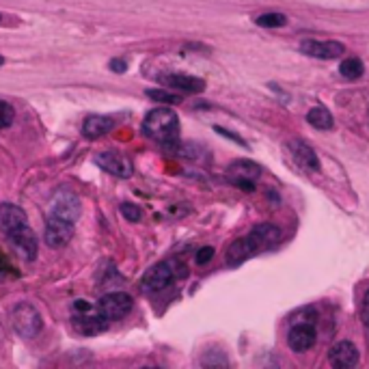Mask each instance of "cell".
<instances>
[{"mask_svg":"<svg viewBox=\"0 0 369 369\" xmlns=\"http://www.w3.org/2000/svg\"><path fill=\"white\" fill-rule=\"evenodd\" d=\"M143 132L162 145H178L180 140V117L171 108H153L143 121Z\"/></svg>","mask_w":369,"mask_h":369,"instance_id":"6da1fadb","label":"cell"},{"mask_svg":"<svg viewBox=\"0 0 369 369\" xmlns=\"http://www.w3.org/2000/svg\"><path fill=\"white\" fill-rule=\"evenodd\" d=\"M11 322H13V328H15L17 335L24 337V339H35L44 328L41 313L30 303L17 305L11 313Z\"/></svg>","mask_w":369,"mask_h":369,"instance_id":"7a4b0ae2","label":"cell"},{"mask_svg":"<svg viewBox=\"0 0 369 369\" xmlns=\"http://www.w3.org/2000/svg\"><path fill=\"white\" fill-rule=\"evenodd\" d=\"M80 212H82V203L76 192H72L69 188H59L48 207L50 218H61L67 223H76L80 218Z\"/></svg>","mask_w":369,"mask_h":369,"instance_id":"3957f363","label":"cell"},{"mask_svg":"<svg viewBox=\"0 0 369 369\" xmlns=\"http://www.w3.org/2000/svg\"><path fill=\"white\" fill-rule=\"evenodd\" d=\"M132 307H134L132 296L123 294V292H113V294L102 296L100 303H97L100 315H104V318L111 320V322L126 318V315L132 311Z\"/></svg>","mask_w":369,"mask_h":369,"instance_id":"277c9868","label":"cell"},{"mask_svg":"<svg viewBox=\"0 0 369 369\" xmlns=\"http://www.w3.org/2000/svg\"><path fill=\"white\" fill-rule=\"evenodd\" d=\"M95 162L115 178H121V180H128L132 178L134 173V164L132 160L121 151H104V153H97L95 155Z\"/></svg>","mask_w":369,"mask_h":369,"instance_id":"5b68a950","label":"cell"},{"mask_svg":"<svg viewBox=\"0 0 369 369\" xmlns=\"http://www.w3.org/2000/svg\"><path fill=\"white\" fill-rule=\"evenodd\" d=\"M259 175H261V167L251 160H236L227 167V178L244 190H253L255 188L253 180H257Z\"/></svg>","mask_w":369,"mask_h":369,"instance_id":"8992f818","label":"cell"},{"mask_svg":"<svg viewBox=\"0 0 369 369\" xmlns=\"http://www.w3.org/2000/svg\"><path fill=\"white\" fill-rule=\"evenodd\" d=\"M343 44L335 41V39H326V41H318V39H307L301 44V52L311 59H322V61H332L339 59L343 55Z\"/></svg>","mask_w":369,"mask_h":369,"instance_id":"52a82bcc","label":"cell"},{"mask_svg":"<svg viewBox=\"0 0 369 369\" xmlns=\"http://www.w3.org/2000/svg\"><path fill=\"white\" fill-rule=\"evenodd\" d=\"M72 238H74V223L48 216L44 240H46V244L50 246V249H63L65 244H69V240H72Z\"/></svg>","mask_w":369,"mask_h":369,"instance_id":"ba28073f","label":"cell"},{"mask_svg":"<svg viewBox=\"0 0 369 369\" xmlns=\"http://www.w3.org/2000/svg\"><path fill=\"white\" fill-rule=\"evenodd\" d=\"M175 278V272L171 268V263H158V266L149 268L140 281L143 292H162L171 285V281Z\"/></svg>","mask_w":369,"mask_h":369,"instance_id":"9c48e42d","label":"cell"},{"mask_svg":"<svg viewBox=\"0 0 369 369\" xmlns=\"http://www.w3.org/2000/svg\"><path fill=\"white\" fill-rule=\"evenodd\" d=\"M315 339H318V332H315L313 324H294L287 332V346L294 350V352H307L315 346Z\"/></svg>","mask_w":369,"mask_h":369,"instance_id":"30bf717a","label":"cell"},{"mask_svg":"<svg viewBox=\"0 0 369 369\" xmlns=\"http://www.w3.org/2000/svg\"><path fill=\"white\" fill-rule=\"evenodd\" d=\"M359 350L352 341H339L328 350V363L337 369H350L359 365Z\"/></svg>","mask_w":369,"mask_h":369,"instance_id":"8fae6325","label":"cell"},{"mask_svg":"<svg viewBox=\"0 0 369 369\" xmlns=\"http://www.w3.org/2000/svg\"><path fill=\"white\" fill-rule=\"evenodd\" d=\"M7 240L11 242L15 253L20 255L22 259L32 261L35 257H37V238H35V231L30 229L28 225L22 227V229H17L15 234H11Z\"/></svg>","mask_w":369,"mask_h":369,"instance_id":"7c38bea8","label":"cell"},{"mask_svg":"<svg viewBox=\"0 0 369 369\" xmlns=\"http://www.w3.org/2000/svg\"><path fill=\"white\" fill-rule=\"evenodd\" d=\"M26 225H28V218L22 207H17L13 203L0 205V231L5 234V238H9L11 234H15L17 229H22Z\"/></svg>","mask_w":369,"mask_h":369,"instance_id":"4fadbf2b","label":"cell"},{"mask_svg":"<svg viewBox=\"0 0 369 369\" xmlns=\"http://www.w3.org/2000/svg\"><path fill=\"white\" fill-rule=\"evenodd\" d=\"M249 238L255 246V251L261 253V251H268V249H272V246H276L281 242V238H283V234H281V229L276 225L261 223L249 234Z\"/></svg>","mask_w":369,"mask_h":369,"instance_id":"5bb4252c","label":"cell"},{"mask_svg":"<svg viewBox=\"0 0 369 369\" xmlns=\"http://www.w3.org/2000/svg\"><path fill=\"white\" fill-rule=\"evenodd\" d=\"M160 82L171 86L175 91L182 93H203L205 91V80L190 76V74H164L160 76Z\"/></svg>","mask_w":369,"mask_h":369,"instance_id":"9a60e30c","label":"cell"},{"mask_svg":"<svg viewBox=\"0 0 369 369\" xmlns=\"http://www.w3.org/2000/svg\"><path fill=\"white\" fill-rule=\"evenodd\" d=\"M115 128V119L113 117H106V115H89L84 121H82V136L89 138V140H95L104 134L113 132Z\"/></svg>","mask_w":369,"mask_h":369,"instance_id":"2e32d148","label":"cell"},{"mask_svg":"<svg viewBox=\"0 0 369 369\" xmlns=\"http://www.w3.org/2000/svg\"><path fill=\"white\" fill-rule=\"evenodd\" d=\"M253 255H257L255 246H253L249 236H244V238H238L229 246V251H227V263H229V266H238V263L251 259Z\"/></svg>","mask_w":369,"mask_h":369,"instance_id":"e0dca14e","label":"cell"},{"mask_svg":"<svg viewBox=\"0 0 369 369\" xmlns=\"http://www.w3.org/2000/svg\"><path fill=\"white\" fill-rule=\"evenodd\" d=\"M74 328L80 332V335L93 337L100 335V332L106 330V318L104 315H76L74 318Z\"/></svg>","mask_w":369,"mask_h":369,"instance_id":"ac0fdd59","label":"cell"},{"mask_svg":"<svg viewBox=\"0 0 369 369\" xmlns=\"http://www.w3.org/2000/svg\"><path fill=\"white\" fill-rule=\"evenodd\" d=\"M292 155L296 158V162L298 164H303L311 171H320V160H318V155H315V151L307 145V143H301V140H290L287 143Z\"/></svg>","mask_w":369,"mask_h":369,"instance_id":"d6986e66","label":"cell"},{"mask_svg":"<svg viewBox=\"0 0 369 369\" xmlns=\"http://www.w3.org/2000/svg\"><path fill=\"white\" fill-rule=\"evenodd\" d=\"M307 121L311 123L313 128H318V130H332V115L330 111H326L324 106H315L307 113Z\"/></svg>","mask_w":369,"mask_h":369,"instance_id":"ffe728a7","label":"cell"},{"mask_svg":"<svg viewBox=\"0 0 369 369\" xmlns=\"http://www.w3.org/2000/svg\"><path fill=\"white\" fill-rule=\"evenodd\" d=\"M339 72H341V76L348 78V80H357V78L363 76L365 67H363V61H361V59L352 57V59H343V61H341Z\"/></svg>","mask_w":369,"mask_h":369,"instance_id":"44dd1931","label":"cell"},{"mask_svg":"<svg viewBox=\"0 0 369 369\" xmlns=\"http://www.w3.org/2000/svg\"><path fill=\"white\" fill-rule=\"evenodd\" d=\"M257 26L261 28H278V26H285L287 24V17L283 13H263L255 20Z\"/></svg>","mask_w":369,"mask_h":369,"instance_id":"7402d4cb","label":"cell"},{"mask_svg":"<svg viewBox=\"0 0 369 369\" xmlns=\"http://www.w3.org/2000/svg\"><path fill=\"white\" fill-rule=\"evenodd\" d=\"M147 95L151 97V100H155V102H162V104H182V95H178V93H171V91H162V89H151V91H147Z\"/></svg>","mask_w":369,"mask_h":369,"instance_id":"603a6c76","label":"cell"},{"mask_svg":"<svg viewBox=\"0 0 369 369\" xmlns=\"http://www.w3.org/2000/svg\"><path fill=\"white\" fill-rule=\"evenodd\" d=\"M13 119H15V111H13V106H11L9 102L0 100V128H9L11 123H13Z\"/></svg>","mask_w":369,"mask_h":369,"instance_id":"cb8c5ba5","label":"cell"},{"mask_svg":"<svg viewBox=\"0 0 369 369\" xmlns=\"http://www.w3.org/2000/svg\"><path fill=\"white\" fill-rule=\"evenodd\" d=\"M121 214L126 220L130 223H138L140 216H143V212H140V207L134 205V203H121Z\"/></svg>","mask_w":369,"mask_h":369,"instance_id":"d4e9b609","label":"cell"},{"mask_svg":"<svg viewBox=\"0 0 369 369\" xmlns=\"http://www.w3.org/2000/svg\"><path fill=\"white\" fill-rule=\"evenodd\" d=\"M214 257V249H212V246H203V249H199V253H197V263H199V266H205V263L209 261V259H212Z\"/></svg>","mask_w":369,"mask_h":369,"instance_id":"484cf974","label":"cell"},{"mask_svg":"<svg viewBox=\"0 0 369 369\" xmlns=\"http://www.w3.org/2000/svg\"><path fill=\"white\" fill-rule=\"evenodd\" d=\"M361 318H363V324L369 328V290L365 292L363 303H361Z\"/></svg>","mask_w":369,"mask_h":369,"instance_id":"4316f807","label":"cell"},{"mask_svg":"<svg viewBox=\"0 0 369 369\" xmlns=\"http://www.w3.org/2000/svg\"><path fill=\"white\" fill-rule=\"evenodd\" d=\"M111 69L117 74H123L128 69V61H123V59H113L111 61Z\"/></svg>","mask_w":369,"mask_h":369,"instance_id":"83f0119b","label":"cell"},{"mask_svg":"<svg viewBox=\"0 0 369 369\" xmlns=\"http://www.w3.org/2000/svg\"><path fill=\"white\" fill-rule=\"evenodd\" d=\"M214 130H216L218 134H223V136H227V138H231V140H236V143H240V145H244V147H246L244 138H240L238 134H234V132H227V130H223V128H218V126H216Z\"/></svg>","mask_w":369,"mask_h":369,"instance_id":"f1b7e54d","label":"cell"},{"mask_svg":"<svg viewBox=\"0 0 369 369\" xmlns=\"http://www.w3.org/2000/svg\"><path fill=\"white\" fill-rule=\"evenodd\" d=\"M74 309H76V311H84V313H89L93 307H91L89 303H84V301H76V303H74Z\"/></svg>","mask_w":369,"mask_h":369,"instance_id":"f546056e","label":"cell"},{"mask_svg":"<svg viewBox=\"0 0 369 369\" xmlns=\"http://www.w3.org/2000/svg\"><path fill=\"white\" fill-rule=\"evenodd\" d=\"M0 65H5V57L3 55H0Z\"/></svg>","mask_w":369,"mask_h":369,"instance_id":"4dcf8cb0","label":"cell"},{"mask_svg":"<svg viewBox=\"0 0 369 369\" xmlns=\"http://www.w3.org/2000/svg\"><path fill=\"white\" fill-rule=\"evenodd\" d=\"M0 24H3V15H0Z\"/></svg>","mask_w":369,"mask_h":369,"instance_id":"1f68e13d","label":"cell"}]
</instances>
